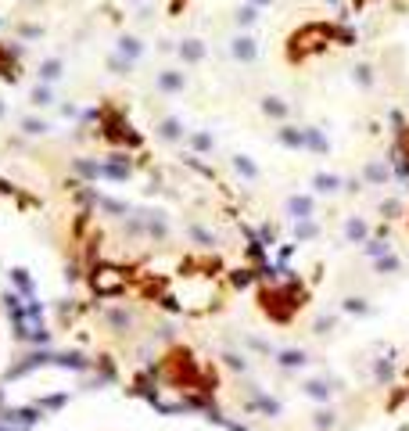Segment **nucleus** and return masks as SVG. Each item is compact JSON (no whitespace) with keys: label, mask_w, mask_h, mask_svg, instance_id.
<instances>
[{"label":"nucleus","mask_w":409,"mask_h":431,"mask_svg":"<svg viewBox=\"0 0 409 431\" xmlns=\"http://www.w3.org/2000/svg\"><path fill=\"white\" fill-rule=\"evenodd\" d=\"M176 58H180L183 69H198V65H205L208 47L201 37H183V40H176Z\"/></svg>","instance_id":"obj_5"},{"label":"nucleus","mask_w":409,"mask_h":431,"mask_svg":"<svg viewBox=\"0 0 409 431\" xmlns=\"http://www.w3.org/2000/svg\"><path fill=\"white\" fill-rule=\"evenodd\" d=\"M388 248H391L388 241H366V252H370V256H384Z\"/></svg>","instance_id":"obj_30"},{"label":"nucleus","mask_w":409,"mask_h":431,"mask_svg":"<svg viewBox=\"0 0 409 431\" xmlns=\"http://www.w3.org/2000/svg\"><path fill=\"white\" fill-rule=\"evenodd\" d=\"M327 4H341V0H327Z\"/></svg>","instance_id":"obj_33"},{"label":"nucleus","mask_w":409,"mask_h":431,"mask_svg":"<svg viewBox=\"0 0 409 431\" xmlns=\"http://www.w3.org/2000/svg\"><path fill=\"white\" fill-rule=\"evenodd\" d=\"M187 237H194L198 244H205V248H212V244H215V234H212L205 223H198V220L187 223Z\"/></svg>","instance_id":"obj_25"},{"label":"nucleus","mask_w":409,"mask_h":431,"mask_svg":"<svg viewBox=\"0 0 409 431\" xmlns=\"http://www.w3.org/2000/svg\"><path fill=\"white\" fill-rule=\"evenodd\" d=\"M230 166H234V173H237L241 180H248V183H259V180H262V169H259V162L251 159V155H244V151H237V155H230Z\"/></svg>","instance_id":"obj_15"},{"label":"nucleus","mask_w":409,"mask_h":431,"mask_svg":"<svg viewBox=\"0 0 409 431\" xmlns=\"http://www.w3.org/2000/svg\"><path fill=\"white\" fill-rule=\"evenodd\" d=\"M305 151H312V155H330V140L320 126H305Z\"/></svg>","instance_id":"obj_19"},{"label":"nucleus","mask_w":409,"mask_h":431,"mask_svg":"<svg viewBox=\"0 0 409 431\" xmlns=\"http://www.w3.org/2000/svg\"><path fill=\"white\" fill-rule=\"evenodd\" d=\"M244 4H251V8H259V11H262V8H269V4H273V0H244Z\"/></svg>","instance_id":"obj_31"},{"label":"nucleus","mask_w":409,"mask_h":431,"mask_svg":"<svg viewBox=\"0 0 409 431\" xmlns=\"http://www.w3.org/2000/svg\"><path fill=\"white\" fill-rule=\"evenodd\" d=\"M344 241L349 244H366L370 241V223L363 220V216H344Z\"/></svg>","instance_id":"obj_16"},{"label":"nucleus","mask_w":409,"mask_h":431,"mask_svg":"<svg viewBox=\"0 0 409 431\" xmlns=\"http://www.w3.org/2000/svg\"><path fill=\"white\" fill-rule=\"evenodd\" d=\"M130 4H144V0H130Z\"/></svg>","instance_id":"obj_34"},{"label":"nucleus","mask_w":409,"mask_h":431,"mask_svg":"<svg viewBox=\"0 0 409 431\" xmlns=\"http://www.w3.org/2000/svg\"><path fill=\"white\" fill-rule=\"evenodd\" d=\"M259 112H262L266 119H273L276 126L291 119V105H288L284 98H280V94H262V98H259Z\"/></svg>","instance_id":"obj_12"},{"label":"nucleus","mask_w":409,"mask_h":431,"mask_svg":"<svg viewBox=\"0 0 409 431\" xmlns=\"http://www.w3.org/2000/svg\"><path fill=\"white\" fill-rule=\"evenodd\" d=\"M363 187H388L391 183V162L388 159H366L359 169Z\"/></svg>","instance_id":"obj_6"},{"label":"nucleus","mask_w":409,"mask_h":431,"mask_svg":"<svg viewBox=\"0 0 409 431\" xmlns=\"http://www.w3.org/2000/svg\"><path fill=\"white\" fill-rule=\"evenodd\" d=\"M101 212H108L112 220H126V216H130L133 208L126 205V201H119V198H108V194H101Z\"/></svg>","instance_id":"obj_24"},{"label":"nucleus","mask_w":409,"mask_h":431,"mask_svg":"<svg viewBox=\"0 0 409 431\" xmlns=\"http://www.w3.org/2000/svg\"><path fill=\"white\" fill-rule=\"evenodd\" d=\"M4 119H8V105H4V101H0V122H4Z\"/></svg>","instance_id":"obj_32"},{"label":"nucleus","mask_w":409,"mask_h":431,"mask_svg":"<svg viewBox=\"0 0 409 431\" xmlns=\"http://www.w3.org/2000/svg\"><path fill=\"white\" fill-rule=\"evenodd\" d=\"M352 83L370 94L373 83H377V69H373V61H356V65H352Z\"/></svg>","instance_id":"obj_18"},{"label":"nucleus","mask_w":409,"mask_h":431,"mask_svg":"<svg viewBox=\"0 0 409 431\" xmlns=\"http://www.w3.org/2000/svg\"><path fill=\"white\" fill-rule=\"evenodd\" d=\"M284 216L291 223H309V220H316V194H309V191H295L284 198Z\"/></svg>","instance_id":"obj_4"},{"label":"nucleus","mask_w":409,"mask_h":431,"mask_svg":"<svg viewBox=\"0 0 409 431\" xmlns=\"http://www.w3.org/2000/svg\"><path fill=\"white\" fill-rule=\"evenodd\" d=\"M140 216H144V227H147L151 241H166L169 237V212L166 208H140Z\"/></svg>","instance_id":"obj_10"},{"label":"nucleus","mask_w":409,"mask_h":431,"mask_svg":"<svg viewBox=\"0 0 409 431\" xmlns=\"http://www.w3.org/2000/svg\"><path fill=\"white\" fill-rule=\"evenodd\" d=\"M309 187H312V194L334 198V194L344 191V176H341V173H330V169H316V173L309 176Z\"/></svg>","instance_id":"obj_8"},{"label":"nucleus","mask_w":409,"mask_h":431,"mask_svg":"<svg viewBox=\"0 0 409 431\" xmlns=\"http://www.w3.org/2000/svg\"><path fill=\"white\" fill-rule=\"evenodd\" d=\"M154 90L162 98H183L187 94V69L183 65H162L154 72Z\"/></svg>","instance_id":"obj_1"},{"label":"nucleus","mask_w":409,"mask_h":431,"mask_svg":"<svg viewBox=\"0 0 409 431\" xmlns=\"http://www.w3.org/2000/svg\"><path fill=\"white\" fill-rule=\"evenodd\" d=\"M273 140L288 151H305V126H295V122H280L273 130Z\"/></svg>","instance_id":"obj_11"},{"label":"nucleus","mask_w":409,"mask_h":431,"mask_svg":"<svg viewBox=\"0 0 409 431\" xmlns=\"http://www.w3.org/2000/svg\"><path fill=\"white\" fill-rule=\"evenodd\" d=\"M72 173H76L79 180H86V183H98V180H101V159L79 155V159H72Z\"/></svg>","instance_id":"obj_17"},{"label":"nucleus","mask_w":409,"mask_h":431,"mask_svg":"<svg viewBox=\"0 0 409 431\" xmlns=\"http://www.w3.org/2000/svg\"><path fill=\"white\" fill-rule=\"evenodd\" d=\"M105 320H108V327H115V331H130V324H133V317L126 313V310H108Z\"/></svg>","instance_id":"obj_26"},{"label":"nucleus","mask_w":409,"mask_h":431,"mask_svg":"<svg viewBox=\"0 0 409 431\" xmlns=\"http://www.w3.org/2000/svg\"><path fill=\"white\" fill-rule=\"evenodd\" d=\"M259 8H251V4H241V8H234V25H237V33H248L251 25L259 22Z\"/></svg>","instance_id":"obj_22"},{"label":"nucleus","mask_w":409,"mask_h":431,"mask_svg":"<svg viewBox=\"0 0 409 431\" xmlns=\"http://www.w3.org/2000/svg\"><path fill=\"white\" fill-rule=\"evenodd\" d=\"M276 359L284 363V366H298V363H305V352H302V349H284Z\"/></svg>","instance_id":"obj_29"},{"label":"nucleus","mask_w":409,"mask_h":431,"mask_svg":"<svg viewBox=\"0 0 409 431\" xmlns=\"http://www.w3.org/2000/svg\"><path fill=\"white\" fill-rule=\"evenodd\" d=\"M29 105H33V112H51V108H58V94H54V86H47V83H33L29 86Z\"/></svg>","instance_id":"obj_14"},{"label":"nucleus","mask_w":409,"mask_h":431,"mask_svg":"<svg viewBox=\"0 0 409 431\" xmlns=\"http://www.w3.org/2000/svg\"><path fill=\"white\" fill-rule=\"evenodd\" d=\"M58 126L43 115V112H22L18 115V133H25V137H51Z\"/></svg>","instance_id":"obj_9"},{"label":"nucleus","mask_w":409,"mask_h":431,"mask_svg":"<svg viewBox=\"0 0 409 431\" xmlns=\"http://www.w3.org/2000/svg\"><path fill=\"white\" fill-rule=\"evenodd\" d=\"M187 144H191V151H198V155H212V151H215V137H212V130H191Z\"/></svg>","instance_id":"obj_21"},{"label":"nucleus","mask_w":409,"mask_h":431,"mask_svg":"<svg viewBox=\"0 0 409 431\" xmlns=\"http://www.w3.org/2000/svg\"><path fill=\"white\" fill-rule=\"evenodd\" d=\"M130 176H133V169L126 166V162H122L119 155H115V159H105V162H101V180H130Z\"/></svg>","instance_id":"obj_20"},{"label":"nucleus","mask_w":409,"mask_h":431,"mask_svg":"<svg viewBox=\"0 0 409 431\" xmlns=\"http://www.w3.org/2000/svg\"><path fill=\"white\" fill-rule=\"evenodd\" d=\"M154 137H159L166 147H180V144H187V137H191V126L183 122V115H162L154 122Z\"/></svg>","instance_id":"obj_3"},{"label":"nucleus","mask_w":409,"mask_h":431,"mask_svg":"<svg viewBox=\"0 0 409 431\" xmlns=\"http://www.w3.org/2000/svg\"><path fill=\"white\" fill-rule=\"evenodd\" d=\"M381 216H384V220H398V216H402V201L398 198H384L381 201Z\"/></svg>","instance_id":"obj_27"},{"label":"nucleus","mask_w":409,"mask_h":431,"mask_svg":"<svg viewBox=\"0 0 409 431\" xmlns=\"http://www.w3.org/2000/svg\"><path fill=\"white\" fill-rule=\"evenodd\" d=\"M227 54H230L234 65L248 69V65H255V61H259V40L251 37V33H234L227 40Z\"/></svg>","instance_id":"obj_2"},{"label":"nucleus","mask_w":409,"mask_h":431,"mask_svg":"<svg viewBox=\"0 0 409 431\" xmlns=\"http://www.w3.org/2000/svg\"><path fill=\"white\" fill-rule=\"evenodd\" d=\"M105 69H108L112 76H130V72H133V61H126L122 54L108 51V58H105Z\"/></svg>","instance_id":"obj_23"},{"label":"nucleus","mask_w":409,"mask_h":431,"mask_svg":"<svg viewBox=\"0 0 409 431\" xmlns=\"http://www.w3.org/2000/svg\"><path fill=\"white\" fill-rule=\"evenodd\" d=\"M61 76H65V58H61V54H51V58H43L40 65H36V83L54 86Z\"/></svg>","instance_id":"obj_13"},{"label":"nucleus","mask_w":409,"mask_h":431,"mask_svg":"<svg viewBox=\"0 0 409 431\" xmlns=\"http://www.w3.org/2000/svg\"><path fill=\"white\" fill-rule=\"evenodd\" d=\"M115 54H122L126 61H133V65H137V61L147 54V44H144V37L140 33H130V29H122V33L115 37V47H112Z\"/></svg>","instance_id":"obj_7"},{"label":"nucleus","mask_w":409,"mask_h":431,"mask_svg":"<svg viewBox=\"0 0 409 431\" xmlns=\"http://www.w3.org/2000/svg\"><path fill=\"white\" fill-rule=\"evenodd\" d=\"M295 237L298 241H312V237H320V227L312 223V220L309 223H295Z\"/></svg>","instance_id":"obj_28"}]
</instances>
